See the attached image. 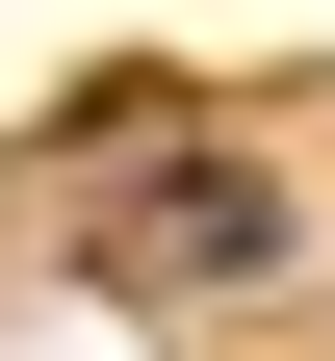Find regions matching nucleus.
<instances>
[{
  "instance_id": "nucleus-1",
  "label": "nucleus",
  "mask_w": 335,
  "mask_h": 361,
  "mask_svg": "<svg viewBox=\"0 0 335 361\" xmlns=\"http://www.w3.org/2000/svg\"><path fill=\"white\" fill-rule=\"evenodd\" d=\"M284 258H310V207H284L258 155H155L104 207V284H284Z\"/></svg>"
}]
</instances>
